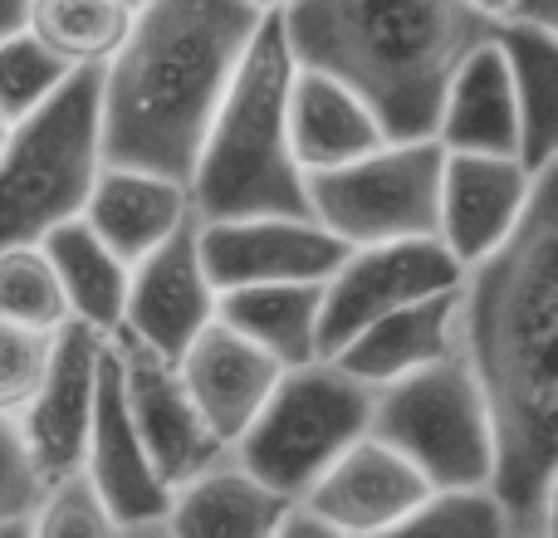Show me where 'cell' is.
Returning <instances> with one entry per match:
<instances>
[{"label":"cell","instance_id":"cell-27","mask_svg":"<svg viewBox=\"0 0 558 538\" xmlns=\"http://www.w3.org/2000/svg\"><path fill=\"white\" fill-rule=\"evenodd\" d=\"M373 538H510V519L485 485L481 490H432Z\"/></svg>","mask_w":558,"mask_h":538},{"label":"cell","instance_id":"cell-8","mask_svg":"<svg viewBox=\"0 0 558 538\" xmlns=\"http://www.w3.org/2000/svg\"><path fill=\"white\" fill-rule=\"evenodd\" d=\"M446 147L383 143L367 157L328 172H304L308 216L343 245H387L436 235V196H441Z\"/></svg>","mask_w":558,"mask_h":538},{"label":"cell","instance_id":"cell-4","mask_svg":"<svg viewBox=\"0 0 558 538\" xmlns=\"http://www.w3.org/2000/svg\"><path fill=\"white\" fill-rule=\"evenodd\" d=\"M289 78H294V54L284 45L279 15H265L216 103L186 182L196 221H245V216L314 221L304 172L289 152Z\"/></svg>","mask_w":558,"mask_h":538},{"label":"cell","instance_id":"cell-30","mask_svg":"<svg viewBox=\"0 0 558 538\" xmlns=\"http://www.w3.org/2000/svg\"><path fill=\"white\" fill-rule=\"evenodd\" d=\"M69 74H74V69L59 64L29 29L0 39V118H5V123H20V118L35 113Z\"/></svg>","mask_w":558,"mask_h":538},{"label":"cell","instance_id":"cell-13","mask_svg":"<svg viewBox=\"0 0 558 538\" xmlns=\"http://www.w3.org/2000/svg\"><path fill=\"white\" fill-rule=\"evenodd\" d=\"M216 318V289L196 250V216L182 221L153 255L128 265V294L118 328L147 343L153 353L172 357Z\"/></svg>","mask_w":558,"mask_h":538},{"label":"cell","instance_id":"cell-16","mask_svg":"<svg viewBox=\"0 0 558 538\" xmlns=\"http://www.w3.org/2000/svg\"><path fill=\"white\" fill-rule=\"evenodd\" d=\"M279 372H284V367H279L275 357H265L255 343L231 333L221 318H211V323L177 353V377H182L186 396H192L196 412H202L206 431H211L226 451H231L235 436L255 421V412H260V402L270 396Z\"/></svg>","mask_w":558,"mask_h":538},{"label":"cell","instance_id":"cell-3","mask_svg":"<svg viewBox=\"0 0 558 538\" xmlns=\"http://www.w3.org/2000/svg\"><path fill=\"white\" fill-rule=\"evenodd\" d=\"M275 15L294 64L353 88L387 143L436 137L451 74L500 29L471 0H289Z\"/></svg>","mask_w":558,"mask_h":538},{"label":"cell","instance_id":"cell-37","mask_svg":"<svg viewBox=\"0 0 558 538\" xmlns=\"http://www.w3.org/2000/svg\"><path fill=\"white\" fill-rule=\"evenodd\" d=\"M245 5H251V10H260V15H275V10H284L289 0H245Z\"/></svg>","mask_w":558,"mask_h":538},{"label":"cell","instance_id":"cell-23","mask_svg":"<svg viewBox=\"0 0 558 538\" xmlns=\"http://www.w3.org/2000/svg\"><path fill=\"white\" fill-rule=\"evenodd\" d=\"M39 255L54 269V284L64 294V308L74 323H88L94 333H113L123 318V294H128V265L98 241L84 225V216L54 225L39 241Z\"/></svg>","mask_w":558,"mask_h":538},{"label":"cell","instance_id":"cell-32","mask_svg":"<svg viewBox=\"0 0 558 538\" xmlns=\"http://www.w3.org/2000/svg\"><path fill=\"white\" fill-rule=\"evenodd\" d=\"M39 494H45V475L29 461L25 431L15 416H0V524L29 519Z\"/></svg>","mask_w":558,"mask_h":538},{"label":"cell","instance_id":"cell-40","mask_svg":"<svg viewBox=\"0 0 558 538\" xmlns=\"http://www.w3.org/2000/svg\"><path fill=\"white\" fill-rule=\"evenodd\" d=\"M5 137H10V123H5V118H0V147H5Z\"/></svg>","mask_w":558,"mask_h":538},{"label":"cell","instance_id":"cell-34","mask_svg":"<svg viewBox=\"0 0 558 538\" xmlns=\"http://www.w3.org/2000/svg\"><path fill=\"white\" fill-rule=\"evenodd\" d=\"M275 538H343V534L328 529V524H318L314 514L299 510V504H294V510L284 514V524H279V534H275Z\"/></svg>","mask_w":558,"mask_h":538},{"label":"cell","instance_id":"cell-12","mask_svg":"<svg viewBox=\"0 0 558 538\" xmlns=\"http://www.w3.org/2000/svg\"><path fill=\"white\" fill-rule=\"evenodd\" d=\"M98 363H104V333H94L88 323H74V318L64 328H54L49 367L39 377L29 406L15 416L20 431H25L29 461L45 475V485L84 465L88 421H94L98 396Z\"/></svg>","mask_w":558,"mask_h":538},{"label":"cell","instance_id":"cell-10","mask_svg":"<svg viewBox=\"0 0 558 538\" xmlns=\"http://www.w3.org/2000/svg\"><path fill=\"white\" fill-rule=\"evenodd\" d=\"M108 353H113V367H118V392H123L128 421H133L147 465H153L157 485L167 494L182 480H192L196 470H206L211 461H221L226 445L206 431L202 412L186 396L172 357L153 353V347L137 343L123 328L108 333Z\"/></svg>","mask_w":558,"mask_h":538},{"label":"cell","instance_id":"cell-21","mask_svg":"<svg viewBox=\"0 0 558 538\" xmlns=\"http://www.w3.org/2000/svg\"><path fill=\"white\" fill-rule=\"evenodd\" d=\"M436 143L446 152L520 157V108H514L510 64H505L495 39L471 49L465 64L451 74L441 98V118H436Z\"/></svg>","mask_w":558,"mask_h":538},{"label":"cell","instance_id":"cell-26","mask_svg":"<svg viewBox=\"0 0 558 538\" xmlns=\"http://www.w3.org/2000/svg\"><path fill=\"white\" fill-rule=\"evenodd\" d=\"M133 25L123 0H29L25 29L69 69H104Z\"/></svg>","mask_w":558,"mask_h":538},{"label":"cell","instance_id":"cell-20","mask_svg":"<svg viewBox=\"0 0 558 538\" xmlns=\"http://www.w3.org/2000/svg\"><path fill=\"white\" fill-rule=\"evenodd\" d=\"M461 289V284H456ZM456 289L446 294H426L416 304H402L392 314L373 318L363 333H353L328 363H338L348 377L363 387H387L397 377L416 372V367L436 363V357L456 353Z\"/></svg>","mask_w":558,"mask_h":538},{"label":"cell","instance_id":"cell-35","mask_svg":"<svg viewBox=\"0 0 558 538\" xmlns=\"http://www.w3.org/2000/svg\"><path fill=\"white\" fill-rule=\"evenodd\" d=\"M25 15H29V0H0V39L20 35V29H25Z\"/></svg>","mask_w":558,"mask_h":538},{"label":"cell","instance_id":"cell-18","mask_svg":"<svg viewBox=\"0 0 558 538\" xmlns=\"http://www.w3.org/2000/svg\"><path fill=\"white\" fill-rule=\"evenodd\" d=\"M294 504L221 455L167 494L162 529L172 538H275Z\"/></svg>","mask_w":558,"mask_h":538},{"label":"cell","instance_id":"cell-28","mask_svg":"<svg viewBox=\"0 0 558 538\" xmlns=\"http://www.w3.org/2000/svg\"><path fill=\"white\" fill-rule=\"evenodd\" d=\"M0 323L54 333L69 323L64 294L54 284V269L39 255V245H10L0 250Z\"/></svg>","mask_w":558,"mask_h":538},{"label":"cell","instance_id":"cell-5","mask_svg":"<svg viewBox=\"0 0 558 538\" xmlns=\"http://www.w3.org/2000/svg\"><path fill=\"white\" fill-rule=\"evenodd\" d=\"M98 167V69H74L0 147V250L84 216Z\"/></svg>","mask_w":558,"mask_h":538},{"label":"cell","instance_id":"cell-41","mask_svg":"<svg viewBox=\"0 0 558 538\" xmlns=\"http://www.w3.org/2000/svg\"><path fill=\"white\" fill-rule=\"evenodd\" d=\"M123 5H133V10H137V5H143V0H123Z\"/></svg>","mask_w":558,"mask_h":538},{"label":"cell","instance_id":"cell-33","mask_svg":"<svg viewBox=\"0 0 558 538\" xmlns=\"http://www.w3.org/2000/svg\"><path fill=\"white\" fill-rule=\"evenodd\" d=\"M500 25H530L544 35H558V0H505Z\"/></svg>","mask_w":558,"mask_h":538},{"label":"cell","instance_id":"cell-36","mask_svg":"<svg viewBox=\"0 0 558 538\" xmlns=\"http://www.w3.org/2000/svg\"><path fill=\"white\" fill-rule=\"evenodd\" d=\"M123 538H172L162 529V519H153V524H133V529H123Z\"/></svg>","mask_w":558,"mask_h":538},{"label":"cell","instance_id":"cell-11","mask_svg":"<svg viewBox=\"0 0 558 538\" xmlns=\"http://www.w3.org/2000/svg\"><path fill=\"white\" fill-rule=\"evenodd\" d=\"M196 250L211 289L241 284H324L353 245L299 216H245V221H196Z\"/></svg>","mask_w":558,"mask_h":538},{"label":"cell","instance_id":"cell-6","mask_svg":"<svg viewBox=\"0 0 558 538\" xmlns=\"http://www.w3.org/2000/svg\"><path fill=\"white\" fill-rule=\"evenodd\" d=\"M367 416H373V387L348 377L328 357H314L275 377L255 421L235 436L226 455L275 494H284L289 504H299L308 485L357 436H367Z\"/></svg>","mask_w":558,"mask_h":538},{"label":"cell","instance_id":"cell-2","mask_svg":"<svg viewBox=\"0 0 558 538\" xmlns=\"http://www.w3.org/2000/svg\"><path fill=\"white\" fill-rule=\"evenodd\" d=\"M260 20L245 0H143L98 69V162L192 182L211 113Z\"/></svg>","mask_w":558,"mask_h":538},{"label":"cell","instance_id":"cell-22","mask_svg":"<svg viewBox=\"0 0 558 538\" xmlns=\"http://www.w3.org/2000/svg\"><path fill=\"white\" fill-rule=\"evenodd\" d=\"M383 143V127L353 88L318 74V69L294 64V78H289V152H294L299 172H328V167L357 162Z\"/></svg>","mask_w":558,"mask_h":538},{"label":"cell","instance_id":"cell-9","mask_svg":"<svg viewBox=\"0 0 558 538\" xmlns=\"http://www.w3.org/2000/svg\"><path fill=\"white\" fill-rule=\"evenodd\" d=\"M465 269L446 255L436 235L426 241H387V245H353L343 265L318 284V323L314 353L333 357L353 333H363L373 318L416 304L426 294H446L461 284Z\"/></svg>","mask_w":558,"mask_h":538},{"label":"cell","instance_id":"cell-29","mask_svg":"<svg viewBox=\"0 0 558 538\" xmlns=\"http://www.w3.org/2000/svg\"><path fill=\"white\" fill-rule=\"evenodd\" d=\"M29 538H123V524L104 510L84 470H69L45 485L35 514H29Z\"/></svg>","mask_w":558,"mask_h":538},{"label":"cell","instance_id":"cell-15","mask_svg":"<svg viewBox=\"0 0 558 538\" xmlns=\"http://www.w3.org/2000/svg\"><path fill=\"white\" fill-rule=\"evenodd\" d=\"M432 485L377 436H357L324 475L304 490L299 510H308L318 524L338 529L343 538H373L387 524H397L412 504H422Z\"/></svg>","mask_w":558,"mask_h":538},{"label":"cell","instance_id":"cell-24","mask_svg":"<svg viewBox=\"0 0 558 538\" xmlns=\"http://www.w3.org/2000/svg\"><path fill=\"white\" fill-rule=\"evenodd\" d=\"M216 318L279 367L314 363L318 284H241L216 294Z\"/></svg>","mask_w":558,"mask_h":538},{"label":"cell","instance_id":"cell-39","mask_svg":"<svg viewBox=\"0 0 558 538\" xmlns=\"http://www.w3.org/2000/svg\"><path fill=\"white\" fill-rule=\"evenodd\" d=\"M471 5H481V10H485V15H495V20H500V10H505V0H471Z\"/></svg>","mask_w":558,"mask_h":538},{"label":"cell","instance_id":"cell-14","mask_svg":"<svg viewBox=\"0 0 558 538\" xmlns=\"http://www.w3.org/2000/svg\"><path fill=\"white\" fill-rule=\"evenodd\" d=\"M539 176L520 157L446 152L441 196H436V241L446 245V255L461 269H471L495 245H505V235L514 231V221L530 206V192Z\"/></svg>","mask_w":558,"mask_h":538},{"label":"cell","instance_id":"cell-31","mask_svg":"<svg viewBox=\"0 0 558 538\" xmlns=\"http://www.w3.org/2000/svg\"><path fill=\"white\" fill-rule=\"evenodd\" d=\"M49 343H54V333L0 323V416H20L29 406L49 367Z\"/></svg>","mask_w":558,"mask_h":538},{"label":"cell","instance_id":"cell-25","mask_svg":"<svg viewBox=\"0 0 558 538\" xmlns=\"http://www.w3.org/2000/svg\"><path fill=\"white\" fill-rule=\"evenodd\" d=\"M520 108V157L534 176L558 167V35L530 25L495 29Z\"/></svg>","mask_w":558,"mask_h":538},{"label":"cell","instance_id":"cell-7","mask_svg":"<svg viewBox=\"0 0 558 538\" xmlns=\"http://www.w3.org/2000/svg\"><path fill=\"white\" fill-rule=\"evenodd\" d=\"M367 436L392 445L432 490H490V421L456 353L377 387Z\"/></svg>","mask_w":558,"mask_h":538},{"label":"cell","instance_id":"cell-19","mask_svg":"<svg viewBox=\"0 0 558 538\" xmlns=\"http://www.w3.org/2000/svg\"><path fill=\"white\" fill-rule=\"evenodd\" d=\"M182 221H192L182 182H167L153 172H128V167H98L94 192L84 201V225L118 255L123 265H137L153 255Z\"/></svg>","mask_w":558,"mask_h":538},{"label":"cell","instance_id":"cell-38","mask_svg":"<svg viewBox=\"0 0 558 538\" xmlns=\"http://www.w3.org/2000/svg\"><path fill=\"white\" fill-rule=\"evenodd\" d=\"M0 538H29V524L20 519V524H0Z\"/></svg>","mask_w":558,"mask_h":538},{"label":"cell","instance_id":"cell-17","mask_svg":"<svg viewBox=\"0 0 558 538\" xmlns=\"http://www.w3.org/2000/svg\"><path fill=\"white\" fill-rule=\"evenodd\" d=\"M84 480L104 500L123 529L133 524H153L167 514V490L157 485L153 465L143 455L133 421H128L123 392H118V367L104 338V363H98V396H94V421H88V445H84Z\"/></svg>","mask_w":558,"mask_h":538},{"label":"cell","instance_id":"cell-1","mask_svg":"<svg viewBox=\"0 0 558 538\" xmlns=\"http://www.w3.org/2000/svg\"><path fill=\"white\" fill-rule=\"evenodd\" d=\"M456 357L490 421V494L510 538H558V167L456 289Z\"/></svg>","mask_w":558,"mask_h":538}]
</instances>
